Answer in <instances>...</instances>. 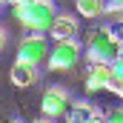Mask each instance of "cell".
<instances>
[{"label":"cell","mask_w":123,"mask_h":123,"mask_svg":"<svg viewBox=\"0 0 123 123\" xmlns=\"http://www.w3.org/2000/svg\"><path fill=\"white\" fill-rule=\"evenodd\" d=\"M9 14L26 29V34H43V37H49L55 20L60 17L57 6L49 3V0H17V3H9Z\"/></svg>","instance_id":"cell-1"},{"label":"cell","mask_w":123,"mask_h":123,"mask_svg":"<svg viewBox=\"0 0 123 123\" xmlns=\"http://www.w3.org/2000/svg\"><path fill=\"white\" fill-rule=\"evenodd\" d=\"M83 52L89 63H115L120 55V43L109 34L106 26H97L86 34V43H83Z\"/></svg>","instance_id":"cell-2"},{"label":"cell","mask_w":123,"mask_h":123,"mask_svg":"<svg viewBox=\"0 0 123 123\" xmlns=\"http://www.w3.org/2000/svg\"><path fill=\"white\" fill-rule=\"evenodd\" d=\"M83 57H86V52H83V43H80V40L52 43V55H49V60H46V69H49V72H72Z\"/></svg>","instance_id":"cell-3"},{"label":"cell","mask_w":123,"mask_h":123,"mask_svg":"<svg viewBox=\"0 0 123 123\" xmlns=\"http://www.w3.org/2000/svg\"><path fill=\"white\" fill-rule=\"evenodd\" d=\"M52 55V40L43 34H23L17 43V60L29 63V66H40L49 60Z\"/></svg>","instance_id":"cell-4"},{"label":"cell","mask_w":123,"mask_h":123,"mask_svg":"<svg viewBox=\"0 0 123 123\" xmlns=\"http://www.w3.org/2000/svg\"><path fill=\"white\" fill-rule=\"evenodd\" d=\"M72 106H74V100L69 97L66 89L60 86H49L43 97H40V112H43V117H49V120H66V115L72 112Z\"/></svg>","instance_id":"cell-5"},{"label":"cell","mask_w":123,"mask_h":123,"mask_svg":"<svg viewBox=\"0 0 123 123\" xmlns=\"http://www.w3.org/2000/svg\"><path fill=\"white\" fill-rule=\"evenodd\" d=\"M77 34H80V23H77V17H72V14H60V17L55 20L52 31H49V40H52V43H72V40H77Z\"/></svg>","instance_id":"cell-6"},{"label":"cell","mask_w":123,"mask_h":123,"mask_svg":"<svg viewBox=\"0 0 123 123\" xmlns=\"http://www.w3.org/2000/svg\"><path fill=\"white\" fill-rule=\"evenodd\" d=\"M109 80H112V63H89V72H86V80H83L89 94L109 89Z\"/></svg>","instance_id":"cell-7"},{"label":"cell","mask_w":123,"mask_h":123,"mask_svg":"<svg viewBox=\"0 0 123 123\" xmlns=\"http://www.w3.org/2000/svg\"><path fill=\"white\" fill-rule=\"evenodd\" d=\"M9 77H12V83H14L17 89H29V86L37 83V66H29V63L14 60V63H12Z\"/></svg>","instance_id":"cell-8"},{"label":"cell","mask_w":123,"mask_h":123,"mask_svg":"<svg viewBox=\"0 0 123 123\" xmlns=\"http://www.w3.org/2000/svg\"><path fill=\"white\" fill-rule=\"evenodd\" d=\"M94 115H97V109H94L92 103H74L72 106V112L66 115V123H92L94 120Z\"/></svg>","instance_id":"cell-9"},{"label":"cell","mask_w":123,"mask_h":123,"mask_svg":"<svg viewBox=\"0 0 123 123\" xmlns=\"http://www.w3.org/2000/svg\"><path fill=\"white\" fill-rule=\"evenodd\" d=\"M74 9H77V14L86 17V20H94V17L103 14V3H100V0H77Z\"/></svg>","instance_id":"cell-10"},{"label":"cell","mask_w":123,"mask_h":123,"mask_svg":"<svg viewBox=\"0 0 123 123\" xmlns=\"http://www.w3.org/2000/svg\"><path fill=\"white\" fill-rule=\"evenodd\" d=\"M106 29H109V34H112L117 43H123V17H115V20H109V23H106Z\"/></svg>","instance_id":"cell-11"},{"label":"cell","mask_w":123,"mask_h":123,"mask_svg":"<svg viewBox=\"0 0 123 123\" xmlns=\"http://www.w3.org/2000/svg\"><path fill=\"white\" fill-rule=\"evenodd\" d=\"M103 14H109L112 20H115V17H123V3H120V0H112V3H103Z\"/></svg>","instance_id":"cell-12"},{"label":"cell","mask_w":123,"mask_h":123,"mask_svg":"<svg viewBox=\"0 0 123 123\" xmlns=\"http://www.w3.org/2000/svg\"><path fill=\"white\" fill-rule=\"evenodd\" d=\"M103 115H106V123H123V106H115V109H109Z\"/></svg>","instance_id":"cell-13"},{"label":"cell","mask_w":123,"mask_h":123,"mask_svg":"<svg viewBox=\"0 0 123 123\" xmlns=\"http://www.w3.org/2000/svg\"><path fill=\"white\" fill-rule=\"evenodd\" d=\"M3 46H6V31L0 29V55H3Z\"/></svg>","instance_id":"cell-14"},{"label":"cell","mask_w":123,"mask_h":123,"mask_svg":"<svg viewBox=\"0 0 123 123\" xmlns=\"http://www.w3.org/2000/svg\"><path fill=\"white\" fill-rule=\"evenodd\" d=\"M31 123H55V120H49V117H37V120H31Z\"/></svg>","instance_id":"cell-15"},{"label":"cell","mask_w":123,"mask_h":123,"mask_svg":"<svg viewBox=\"0 0 123 123\" xmlns=\"http://www.w3.org/2000/svg\"><path fill=\"white\" fill-rule=\"evenodd\" d=\"M115 63H123V43H120V55H117V60Z\"/></svg>","instance_id":"cell-16"},{"label":"cell","mask_w":123,"mask_h":123,"mask_svg":"<svg viewBox=\"0 0 123 123\" xmlns=\"http://www.w3.org/2000/svg\"><path fill=\"white\" fill-rule=\"evenodd\" d=\"M6 123H20V120H6Z\"/></svg>","instance_id":"cell-17"},{"label":"cell","mask_w":123,"mask_h":123,"mask_svg":"<svg viewBox=\"0 0 123 123\" xmlns=\"http://www.w3.org/2000/svg\"><path fill=\"white\" fill-rule=\"evenodd\" d=\"M0 12H3V3H0Z\"/></svg>","instance_id":"cell-18"}]
</instances>
